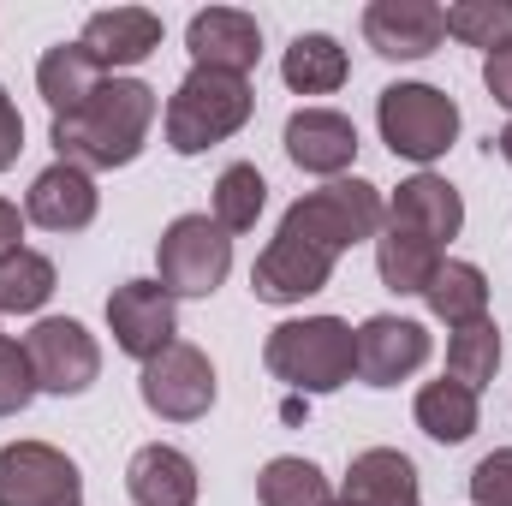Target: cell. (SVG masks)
Returning <instances> with one entry per match:
<instances>
[{"mask_svg": "<svg viewBox=\"0 0 512 506\" xmlns=\"http://www.w3.org/2000/svg\"><path fill=\"white\" fill-rule=\"evenodd\" d=\"M441 262H447L441 245H429L423 233H405V227H387L382 221V239H376V274H382L387 292H399V298H423V286L435 280Z\"/></svg>", "mask_w": 512, "mask_h": 506, "instance_id": "cell-23", "label": "cell"}, {"mask_svg": "<svg viewBox=\"0 0 512 506\" xmlns=\"http://www.w3.org/2000/svg\"><path fill=\"white\" fill-rule=\"evenodd\" d=\"M108 334H114V346L126 358H137V364L161 358L179 340L173 292L161 280H126V286H114V298H108Z\"/></svg>", "mask_w": 512, "mask_h": 506, "instance_id": "cell-10", "label": "cell"}, {"mask_svg": "<svg viewBox=\"0 0 512 506\" xmlns=\"http://www.w3.org/2000/svg\"><path fill=\"white\" fill-rule=\"evenodd\" d=\"M495 149H501V161H507V167H512V120H507V131L495 137Z\"/></svg>", "mask_w": 512, "mask_h": 506, "instance_id": "cell-36", "label": "cell"}, {"mask_svg": "<svg viewBox=\"0 0 512 506\" xmlns=\"http://www.w3.org/2000/svg\"><path fill=\"white\" fill-rule=\"evenodd\" d=\"M483 84H489V96H495L501 108H512V48L483 54Z\"/></svg>", "mask_w": 512, "mask_h": 506, "instance_id": "cell-34", "label": "cell"}, {"mask_svg": "<svg viewBox=\"0 0 512 506\" xmlns=\"http://www.w3.org/2000/svg\"><path fill=\"white\" fill-rule=\"evenodd\" d=\"M501 370V328L483 316V322H471V328H453V340H447V376L465 381L471 393H483L489 381Z\"/></svg>", "mask_w": 512, "mask_h": 506, "instance_id": "cell-29", "label": "cell"}, {"mask_svg": "<svg viewBox=\"0 0 512 506\" xmlns=\"http://www.w3.org/2000/svg\"><path fill=\"white\" fill-rule=\"evenodd\" d=\"M0 506H84V471L48 441L0 447Z\"/></svg>", "mask_w": 512, "mask_h": 506, "instance_id": "cell-9", "label": "cell"}, {"mask_svg": "<svg viewBox=\"0 0 512 506\" xmlns=\"http://www.w3.org/2000/svg\"><path fill=\"white\" fill-rule=\"evenodd\" d=\"M36 90H42V102H48L54 120H60V114L84 108V102L102 90V66L84 54V42H54V48L36 60Z\"/></svg>", "mask_w": 512, "mask_h": 506, "instance_id": "cell-22", "label": "cell"}, {"mask_svg": "<svg viewBox=\"0 0 512 506\" xmlns=\"http://www.w3.org/2000/svg\"><path fill=\"white\" fill-rule=\"evenodd\" d=\"M256 114V90L251 78H233V72H203L191 66L185 84L167 96V149L173 155H203L215 143H227L233 131H245Z\"/></svg>", "mask_w": 512, "mask_h": 506, "instance_id": "cell-3", "label": "cell"}, {"mask_svg": "<svg viewBox=\"0 0 512 506\" xmlns=\"http://www.w3.org/2000/svg\"><path fill=\"white\" fill-rule=\"evenodd\" d=\"M137 393H143V405H149L161 423H197V417H209V405H215V364H209V352H197L191 340H173L161 358L143 364Z\"/></svg>", "mask_w": 512, "mask_h": 506, "instance_id": "cell-8", "label": "cell"}, {"mask_svg": "<svg viewBox=\"0 0 512 506\" xmlns=\"http://www.w3.org/2000/svg\"><path fill=\"white\" fill-rule=\"evenodd\" d=\"M197 465H191V453H179V447H167V441H149V447H137L126 465V495L137 506H197Z\"/></svg>", "mask_w": 512, "mask_h": 506, "instance_id": "cell-19", "label": "cell"}, {"mask_svg": "<svg viewBox=\"0 0 512 506\" xmlns=\"http://www.w3.org/2000/svg\"><path fill=\"white\" fill-rule=\"evenodd\" d=\"M84 54L102 66V72H120V66H143L155 48H161V18L149 6H102L84 18Z\"/></svg>", "mask_w": 512, "mask_h": 506, "instance_id": "cell-16", "label": "cell"}, {"mask_svg": "<svg viewBox=\"0 0 512 506\" xmlns=\"http://www.w3.org/2000/svg\"><path fill=\"white\" fill-rule=\"evenodd\" d=\"M36 393H42V387H36V370H30L24 340H6V334H0V417H18Z\"/></svg>", "mask_w": 512, "mask_h": 506, "instance_id": "cell-31", "label": "cell"}, {"mask_svg": "<svg viewBox=\"0 0 512 506\" xmlns=\"http://www.w3.org/2000/svg\"><path fill=\"white\" fill-rule=\"evenodd\" d=\"M411 417H417V429H423L429 441L459 447V441H471V435H477V393H471L465 381H453V376L423 381V387H417Z\"/></svg>", "mask_w": 512, "mask_h": 506, "instance_id": "cell-25", "label": "cell"}, {"mask_svg": "<svg viewBox=\"0 0 512 506\" xmlns=\"http://www.w3.org/2000/svg\"><path fill=\"white\" fill-rule=\"evenodd\" d=\"M334 262L340 256L316 251V245H304L292 233H274L268 251L256 256V268H251V292L262 304H304V298H316L334 280Z\"/></svg>", "mask_w": 512, "mask_h": 506, "instance_id": "cell-11", "label": "cell"}, {"mask_svg": "<svg viewBox=\"0 0 512 506\" xmlns=\"http://www.w3.org/2000/svg\"><path fill=\"white\" fill-rule=\"evenodd\" d=\"M423 304H429L435 322L471 328V322L489 316V274H483L477 262H453V256H447V262L435 268V280L423 286Z\"/></svg>", "mask_w": 512, "mask_h": 506, "instance_id": "cell-24", "label": "cell"}, {"mask_svg": "<svg viewBox=\"0 0 512 506\" xmlns=\"http://www.w3.org/2000/svg\"><path fill=\"white\" fill-rule=\"evenodd\" d=\"M18 149H24V120H18V108H12V96L0 84V173L18 161Z\"/></svg>", "mask_w": 512, "mask_h": 506, "instance_id": "cell-33", "label": "cell"}, {"mask_svg": "<svg viewBox=\"0 0 512 506\" xmlns=\"http://www.w3.org/2000/svg\"><path fill=\"white\" fill-rule=\"evenodd\" d=\"M382 221H387V203L370 179H334V185L298 197L280 215V233H292V239H304V245H316L328 256H346L364 239H382Z\"/></svg>", "mask_w": 512, "mask_h": 506, "instance_id": "cell-4", "label": "cell"}, {"mask_svg": "<svg viewBox=\"0 0 512 506\" xmlns=\"http://www.w3.org/2000/svg\"><path fill=\"white\" fill-rule=\"evenodd\" d=\"M429 364V328L411 316H370L358 328V381L364 387H399Z\"/></svg>", "mask_w": 512, "mask_h": 506, "instance_id": "cell-13", "label": "cell"}, {"mask_svg": "<svg viewBox=\"0 0 512 506\" xmlns=\"http://www.w3.org/2000/svg\"><path fill=\"white\" fill-rule=\"evenodd\" d=\"M280 78L298 96H334L352 78V60H346V48L328 30H304V36H292V48L280 60Z\"/></svg>", "mask_w": 512, "mask_h": 506, "instance_id": "cell-21", "label": "cell"}, {"mask_svg": "<svg viewBox=\"0 0 512 506\" xmlns=\"http://www.w3.org/2000/svg\"><path fill=\"white\" fill-rule=\"evenodd\" d=\"M346 506H423V489H417V465L399 453V447H364L346 471V489H340Z\"/></svg>", "mask_w": 512, "mask_h": 506, "instance_id": "cell-20", "label": "cell"}, {"mask_svg": "<svg viewBox=\"0 0 512 506\" xmlns=\"http://www.w3.org/2000/svg\"><path fill=\"white\" fill-rule=\"evenodd\" d=\"M96 209H102L96 179L84 167H72V161L42 167L30 179V191H24V221L42 227V233H84L96 221Z\"/></svg>", "mask_w": 512, "mask_h": 506, "instance_id": "cell-14", "label": "cell"}, {"mask_svg": "<svg viewBox=\"0 0 512 506\" xmlns=\"http://www.w3.org/2000/svg\"><path fill=\"white\" fill-rule=\"evenodd\" d=\"M447 36V18L435 0H370L364 6V42L382 60H423Z\"/></svg>", "mask_w": 512, "mask_h": 506, "instance_id": "cell-15", "label": "cell"}, {"mask_svg": "<svg viewBox=\"0 0 512 506\" xmlns=\"http://www.w3.org/2000/svg\"><path fill=\"white\" fill-rule=\"evenodd\" d=\"M149 126H155V90L143 78H102V90L84 108L54 120L48 143L60 161H72L96 179V173L131 167L149 143Z\"/></svg>", "mask_w": 512, "mask_h": 506, "instance_id": "cell-1", "label": "cell"}, {"mask_svg": "<svg viewBox=\"0 0 512 506\" xmlns=\"http://www.w3.org/2000/svg\"><path fill=\"white\" fill-rule=\"evenodd\" d=\"M262 209H268V179L256 173L251 161L221 167V179H215V227L227 239L233 233H251L256 221H262Z\"/></svg>", "mask_w": 512, "mask_h": 506, "instance_id": "cell-27", "label": "cell"}, {"mask_svg": "<svg viewBox=\"0 0 512 506\" xmlns=\"http://www.w3.org/2000/svg\"><path fill=\"white\" fill-rule=\"evenodd\" d=\"M376 126H382V143L393 155L429 167L459 137V102L435 84H387L376 102Z\"/></svg>", "mask_w": 512, "mask_h": 506, "instance_id": "cell-5", "label": "cell"}, {"mask_svg": "<svg viewBox=\"0 0 512 506\" xmlns=\"http://www.w3.org/2000/svg\"><path fill=\"white\" fill-rule=\"evenodd\" d=\"M268 376L286 381L292 393H340L358 376V334L340 316H304V322H280L262 346Z\"/></svg>", "mask_w": 512, "mask_h": 506, "instance_id": "cell-2", "label": "cell"}, {"mask_svg": "<svg viewBox=\"0 0 512 506\" xmlns=\"http://www.w3.org/2000/svg\"><path fill=\"white\" fill-rule=\"evenodd\" d=\"M18 239H24V209L0 197V262H6V256L18 251Z\"/></svg>", "mask_w": 512, "mask_h": 506, "instance_id": "cell-35", "label": "cell"}, {"mask_svg": "<svg viewBox=\"0 0 512 506\" xmlns=\"http://www.w3.org/2000/svg\"><path fill=\"white\" fill-rule=\"evenodd\" d=\"M471 501L477 506H512V447H495L471 471Z\"/></svg>", "mask_w": 512, "mask_h": 506, "instance_id": "cell-32", "label": "cell"}, {"mask_svg": "<svg viewBox=\"0 0 512 506\" xmlns=\"http://www.w3.org/2000/svg\"><path fill=\"white\" fill-rule=\"evenodd\" d=\"M155 268L173 298H209L233 274V239L215 227V215H179L155 245Z\"/></svg>", "mask_w": 512, "mask_h": 506, "instance_id": "cell-6", "label": "cell"}, {"mask_svg": "<svg viewBox=\"0 0 512 506\" xmlns=\"http://www.w3.org/2000/svg\"><path fill=\"white\" fill-rule=\"evenodd\" d=\"M48 298H54V262L30 245H18L0 262V316H30Z\"/></svg>", "mask_w": 512, "mask_h": 506, "instance_id": "cell-28", "label": "cell"}, {"mask_svg": "<svg viewBox=\"0 0 512 506\" xmlns=\"http://www.w3.org/2000/svg\"><path fill=\"white\" fill-rule=\"evenodd\" d=\"M286 155L292 167L304 173H322V179H340L352 161H358V126L334 108H298L286 120Z\"/></svg>", "mask_w": 512, "mask_h": 506, "instance_id": "cell-18", "label": "cell"}, {"mask_svg": "<svg viewBox=\"0 0 512 506\" xmlns=\"http://www.w3.org/2000/svg\"><path fill=\"white\" fill-rule=\"evenodd\" d=\"M387 227H405V233H423L429 245H447L465 227V197L441 173H411L387 197Z\"/></svg>", "mask_w": 512, "mask_h": 506, "instance_id": "cell-17", "label": "cell"}, {"mask_svg": "<svg viewBox=\"0 0 512 506\" xmlns=\"http://www.w3.org/2000/svg\"><path fill=\"white\" fill-rule=\"evenodd\" d=\"M24 352H30V370L42 393H60V399H78L90 393L102 376V346L84 322L72 316H42L30 334H24Z\"/></svg>", "mask_w": 512, "mask_h": 506, "instance_id": "cell-7", "label": "cell"}, {"mask_svg": "<svg viewBox=\"0 0 512 506\" xmlns=\"http://www.w3.org/2000/svg\"><path fill=\"white\" fill-rule=\"evenodd\" d=\"M185 48H191V66H203V72L251 78L256 60H262V24L239 6H209V12L191 18Z\"/></svg>", "mask_w": 512, "mask_h": 506, "instance_id": "cell-12", "label": "cell"}, {"mask_svg": "<svg viewBox=\"0 0 512 506\" xmlns=\"http://www.w3.org/2000/svg\"><path fill=\"white\" fill-rule=\"evenodd\" d=\"M256 501L262 506H334V483L322 477V465L280 453V459L262 465V477H256Z\"/></svg>", "mask_w": 512, "mask_h": 506, "instance_id": "cell-26", "label": "cell"}, {"mask_svg": "<svg viewBox=\"0 0 512 506\" xmlns=\"http://www.w3.org/2000/svg\"><path fill=\"white\" fill-rule=\"evenodd\" d=\"M441 18H447V36H459L465 48H483V54L512 48V0H453L441 6Z\"/></svg>", "mask_w": 512, "mask_h": 506, "instance_id": "cell-30", "label": "cell"}]
</instances>
